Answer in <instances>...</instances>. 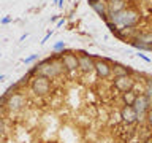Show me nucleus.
<instances>
[{"instance_id":"obj_1","label":"nucleus","mask_w":152,"mask_h":143,"mask_svg":"<svg viewBox=\"0 0 152 143\" xmlns=\"http://www.w3.org/2000/svg\"><path fill=\"white\" fill-rule=\"evenodd\" d=\"M33 70H35L37 75H43L49 80L60 76V73L64 72V64H62V60H60V54L54 52L52 56L40 60L38 64L33 65Z\"/></svg>"},{"instance_id":"obj_2","label":"nucleus","mask_w":152,"mask_h":143,"mask_svg":"<svg viewBox=\"0 0 152 143\" xmlns=\"http://www.w3.org/2000/svg\"><path fill=\"white\" fill-rule=\"evenodd\" d=\"M141 13L138 11L136 8L128 7L124 11L109 14V21L113 24H116L119 29H130V27H138V24L141 22Z\"/></svg>"},{"instance_id":"obj_3","label":"nucleus","mask_w":152,"mask_h":143,"mask_svg":"<svg viewBox=\"0 0 152 143\" xmlns=\"http://www.w3.org/2000/svg\"><path fill=\"white\" fill-rule=\"evenodd\" d=\"M51 89H52L51 80L46 78V76L35 75L30 80V91L33 92V95H37V97H46V95H49Z\"/></svg>"},{"instance_id":"obj_4","label":"nucleus","mask_w":152,"mask_h":143,"mask_svg":"<svg viewBox=\"0 0 152 143\" xmlns=\"http://www.w3.org/2000/svg\"><path fill=\"white\" fill-rule=\"evenodd\" d=\"M130 46L136 48L140 51H152V30L138 32L132 40L127 41Z\"/></svg>"},{"instance_id":"obj_5","label":"nucleus","mask_w":152,"mask_h":143,"mask_svg":"<svg viewBox=\"0 0 152 143\" xmlns=\"http://www.w3.org/2000/svg\"><path fill=\"white\" fill-rule=\"evenodd\" d=\"M133 108H135V111L138 114V121H146V116H147V111L151 110V100L146 97L144 94H138V97L135 100V103H133Z\"/></svg>"},{"instance_id":"obj_6","label":"nucleus","mask_w":152,"mask_h":143,"mask_svg":"<svg viewBox=\"0 0 152 143\" xmlns=\"http://www.w3.org/2000/svg\"><path fill=\"white\" fill-rule=\"evenodd\" d=\"M95 73H97L98 78L106 80L113 75V62L106 59V57H97L95 59Z\"/></svg>"},{"instance_id":"obj_7","label":"nucleus","mask_w":152,"mask_h":143,"mask_svg":"<svg viewBox=\"0 0 152 143\" xmlns=\"http://www.w3.org/2000/svg\"><path fill=\"white\" fill-rule=\"evenodd\" d=\"M136 81L133 78V75H124V76H114L113 80V86L114 89H117L121 94L128 92V91H133Z\"/></svg>"},{"instance_id":"obj_8","label":"nucleus","mask_w":152,"mask_h":143,"mask_svg":"<svg viewBox=\"0 0 152 143\" xmlns=\"http://www.w3.org/2000/svg\"><path fill=\"white\" fill-rule=\"evenodd\" d=\"M24 105H26V95L22 92H13V94L8 95L5 108H7L10 113H18L24 108Z\"/></svg>"},{"instance_id":"obj_9","label":"nucleus","mask_w":152,"mask_h":143,"mask_svg":"<svg viewBox=\"0 0 152 143\" xmlns=\"http://www.w3.org/2000/svg\"><path fill=\"white\" fill-rule=\"evenodd\" d=\"M60 60L64 64V69L68 72H76L79 70V56L73 51L60 52Z\"/></svg>"},{"instance_id":"obj_10","label":"nucleus","mask_w":152,"mask_h":143,"mask_svg":"<svg viewBox=\"0 0 152 143\" xmlns=\"http://www.w3.org/2000/svg\"><path fill=\"white\" fill-rule=\"evenodd\" d=\"M87 5L97 13V16L102 19L103 22H106L109 19V13H108V5L106 0H87Z\"/></svg>"},{"instance_id":"obj_11","label":"nucleus","mask_w":152,"mask_h":143,"mask_svg":"<svg viewBox=\"0 0 152 143\" xmlns=\"http://www.w3.org/2000/svg\"><path fill=\"white\" fill-rule=\"evenodd\" d=\"M95 70V57L86 51H79V72L90 73Z\"/></svg>"},{"instance_id":"obj_12","label":"nucleus","mask_w":152,"mask_h":143,"mask_svg":"<svg viewBox=\"0 0 152 143\" xmlns=\"http://www.w3.org/2000/svg\"><path fill=\"white\" fill-rule=\"evenodd\" d=\"M121 119L125 124H128V126L138 122V114L135 111V108H133L132 105H124L121 108Z\"/></svg>"},{"instance_id":"obj_13","label":"nucleus","mask_w":152,"mask_h":143,"mask_svg":"<svg viewBox=\"0 0 152 143\" xmlns=\"http://www.w3.org/2000/svg\"><path fill=\"white\" fill-rule=\"evenodd\" d=\"M106 5H108V13L114 14L128 8V0H106Z\"/></svg>"},{"instance_id":"obj_14","label":"nucleus","mask_w":152,"mask_h":143,"mask_svg":"<svg viewBox=\"0 0 152 143\" xmlns=\"http://www.w3.org/2000/svg\"><path fill=\"white\" fill-rule=\"evenodd\" d=\"M135 70L128 65H124L121 62H113V75L114 76H124V75H133Z\"/></svg>"},{"instance_id":"obj_15","label":"nucleus","mask_w":152,"mask_h":143,"mask_svg":"<svg viewBox=\"0 0 152 143\" xmlns=\"http://www.w3.org/2000/svg\"><path fill=\"white\" fill-rule=\"evenodd\" d=\"M136 97H138V94L135 92V91H128V92L122 94V102H124V105H132V107H133Z\"/></svg>"},{"instance_id":"obj_16","label":"nucleus","mask_w":152,"mask_h":143,"mask_svg":"<svg viewBox=\"0 0 152 143\" xmlns=\"http://www.w3.org/2000/svg\"><path fill=\"white\" fill-rule=\"evenodd\" d=\"M146 95L149 100H152V78L146 80V86H144V92H142Z\"/></svg>"},{"instance_id":"obj_17","label":"nucleus","mask_w":152,"mask_h":143,"mask_svg":"<svg viewBox=\"0 0 152 143\" xmlns=\"http://www.w3.org/2000/svg\"><path fill=\"white\" fill-rule=\"evenodd\" d=\"M65 48H66L65 41H57L52 49H54V52H57V54H60V52H64V51H65Z\"/></svg>"},{"instance_id":"obj_18","label":"nucleus","mask_w":152,"mask_h":143,"mask_svg":"<svg viewBox=\"0 0 152 143\" xmlns=\"http://www.w3.org/2000/svg\"><path fill=\"white\" fill-rule=\"evenodd\" d=\"M38 59V54H30V56H28V57H24V59H22V62H24V64H32V62H35Z\"/></svg>"},{"instance_id":"obj_19","label":"nucleus","mask_w":152,"mask_h":143,"mask_svg":"<svg viewBox=\"0 0 152 143\" xmlns=\"http://www.w3.org/2000/svg\"><path fill=\"white\" fill-rule=\"evenodd\" d=\"M104 24H106V27L109 29V32H111V33H114V32H116V30H117V29H119V27L116 26V24H113L111 21H109V19H108V21H106V22H104Z\"/></svg>"},{"instance_id":"obj_20","label":"nucleus","mask_w":152,"mask_h":143,"mask_svg":"<svg viewBox=\"0 0 152 143\" xmlns=\"http://www.w3.org/2000/svg\"><path fill=\"white\" fill-rule=\"evenodd\" d=\"M52 33H54V30H52V29H51V30H48V32H46V35H45V37H43V40L40 41V43H41V45H45V43H46L48 40H49V38L52 37Z\"/></svg>"},{"instance_id":"obj_21","label":"nucleus","mask_w":152,"mask_h":143,"mask_svg":"<svg viewBox=\"0 0 152 143\" xmlns=\"http://www.w3.org/2000/svg\"><path fill=\"white\" fill-rule=\"evenodd\" d=\"M11 21H13V16H10V14H8V16H5V18L0 19V24H2V26H7V24H10Z\"/></svg>"},{"instance_id":"obj_22","label":"nucleus","mask_w":152,"mask_h":143,"mask_svg":"<svg viewBox=\"0 0 152 143\" xmlns=\"http://www.w3.org/2000/svg\"><path fill=\"white\" fill-rule=\"evenodd\" d=\"M7 99H8L7 94H2V95H0V108H5V105H7Z\"/></svg>"},{"instance_id":"obj_23","label":"nucleus","mask_w":152,"mask_h":143,"mask_svg":"<svg viewBox=\"0 0 152 143\" xmlns=\"http://www.w3.org/2000/svg\"><path fill=\"white\" fill-rule=\"evenodd\" d=\"M146 121H147V124H149V127L152 129V108L147 111V116H146Z\"/></svg>"},{"instance_id":"obj_24","label":"nucleus","mask_w":152,"mask_h":143,"mask_svg":"<svg viewBox=\"0 0 152 143\" xmlns=\"http://www.w3.org/2000/svg\"><path fill=\"white\" fill-rule=\"evenodd\" d=\"M136 56L140 57V59H142V60H144V62H151V59H149V57H147L146 54H142V52H138Z\"/></svg>"},{"instance_id":"obj_25","label":"nucleus","mask_w":152,"mask_h":143,"mask_svg":"<svg viewBox=\"0 0 152 143\" xmlns=\"http://www.w3.org/2000/svg\"><path fill=\"white\" fill-rule=\"evenodd\" d=\"M5 133V122H3V119L0 118V137H2Z\"/></svg>"},{"instance_id":"obj_26","label":"nucleus","mask_w":152,"mask_h":143,"mask_svg":"<svg viewBox=\"0 0 152 143\" xmlns=\"http://www.w3.org/2000/svg\"><path fill=\"white\" fill-rule=\"evenodd\" d=\"M64 24H65V18H60L59 21H57V24H56V27L59 29V27H62V26H64Z\"/></svg>"},{"instance_id":"obj_27","label":"nucleus","mask_w":152,"mask_h":143,"mask_svg":"<svg viewBox=\"0 0 152 143\" xmlns=\"http://www.w3.org/2000/svg\"><path fill=\"white\" fill-rule=\"evenodd\" d=\"M27 35H28V33L26 32V33H22V35H21V38H19V41H22V40H26V38H27Z\"/></svg>"},{"instance_id":"obj_28","label":"nucleus","mask_w":152,"mask_h":143,"mask_svg":"<svg viewBox=\"0 0 152 143\" xmlns=\"http://www.w3.org/2000/svg\"><path fill=\"white\" fill-rule=\"evenodd\" d=\"M51 21H52V22H54V21H59V16H57V14H56V16H52Z\"/></svg>"},{"instance_id":"obj_29","label":"nucleus","mask_w":152,"mask_h":143,"mask_svg":"<svg viewBox=\"0 0 152 143\" xmlns=\"http://www.w3.org/2000/svg\"><path fill=\"white\" fill-rule=\"evenodd\" d=\"M144 143H152V137H149V138H146V142Z\"/></svg>"},{"instance_id":"obj_30","label":"nucleus","mask_w":152,"mask_h":143,"mask_svg":"<svg viewBox=\"0 0 152 143\" xmlns=\"http://www.w3.org/2000/svg\"><path fill=\"white\" fill-rule=\"evenodd\" d=\"M59 2H60V0H52V3H54L56 7H57V5H59Z\"/></svg>"},{"instance_id":"obj_31","label":"nucleus","mask_w":152,"mask_h":143,"mask_svg":"<svg viewBox=\"0 0 152 143\" xmlns=\"http://www.w3.org/2000/svg\"><path fill=\"white\" fill-rule=\"evenodd\" d=\"M3 80H5V75H0V83H2Z\"/></svg>"},{"instance_id":"obj_32","label":"nucleus","mask_w":152,"mask_h":143,"mask_svg":"<svg viewBox=\"0 0 152 143\" xmlns=\"http://www.w3.org/2000/svg\"><path fill=\"white\" fill-rule=\"evenodd\" d=\"M151 108H152V100H151Z\"/></svg>"}]
</instances>
